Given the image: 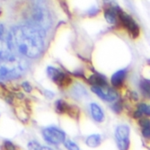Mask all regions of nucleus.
<instances>
[{"mask_svg":"<svg viewBox=\"0 0 150 150\" xmlns=\"http://www.w3.org/2000/svg\"><path fill=\"white\" fill-rule=\"evenodd\" d=\"M29 25L42 32L50 25V16L48 11L40 5H34L27 13Z\"/></svg>","mask_w":150,"mask_h":150,"instance_id":"nucleus-3","label":"nucleus"},{"mask_svg":"<svg viewBox=\"0 0 150 150\" xmlns=\"http://www.w3.org/2000/svg\"><path fill=\"white\" fill-rule=\"evenodd\" d=\"M7 43L9 49L28 58L40 55L44 46L42 32L30 25L13 28L7 37Z\"/></svg>","mask_w":150,"mask_h":150,"instance_id":"nucleus-1","label":"nucleus"},{"mask_svg":"<svg viewBox=\"0 0 150 150\" xmlns=\"http://www.w3.org/2000/svg\"><path fill=\"white\" fill-rule=\"evenodd\" d=\"M75 95L77 97V98H82V97H84V96H86V89L83 87V86H76V89H75V92H74Z\"/></svg>","mask_w":150,"mask_h":150,"instance_id":"nucleus-23","label":"nucleus"},{"mask_svg":"<svg viewBox=\"0 0 150 150\" xmlns=\"http://www.w3.org/2000/svg\"><path fill=\"white\" fill-rule=\"evenodd\" d=\"M91 90L93 93H95L97 96L103 100L104 102L112 103L119 98V93L118 90L113 88L110 86H92Z\"/></svg>","mask_w":150,"mask_h":150,"instance_id":"nucleus-9","label":"nucleus"},{"mask_svg":"<svg viewBox=\"0 0 150 150\" xmlns=\"http://www.w3.org/2000/svg\"><path fill=\"white\" fill-rule=\"evenodd\" d=\"M136 109L144 116V117H148L150 118V104L141 102L138 103L136 105Z\"/></svg>","mask_w":150,"mask_h":150,"instance_id":"nucleus-16","label":"nucleus"},{"mask_svg":"<svg viewBox=\"0 0 150 150\" xmlns=\"http://www.w3.org/2000/svg\"><path fill=\"white\" fill-rule=\"evenodd\" d=\"M63 144L67 150H80V147L77 146V144L70 139H66Z\"/></svg>","mask_w":150,"mask_h":150,"instance_id":"nucleus-20","label":"nucleus"},{"mask_svg":"<svg viewBox=\"0 0 150 150\" xmlns=\"http://www.w3.org/2000/svg\"><path fill=\"white\" fill-rule=\"evenodd\" d=\"M118 18L122 28L128 33V34L132 39H137L139 37L140 28L138 23L133 19L130 15L125 13L123 10L120 9L118 13Z\"/></svg>","mask_w":150,"mask_h":150,"instance_id":"nucleus-4","label":"nucleus"},{"mask_svg":"<svg viewBox=\"0 0 150 150\" xmlns=\"http://www.w3.org/2000/svg\"><path fill=\"white\" fill-rule=\"evenodd\" d=\"M28 149L29 150H43V146L40 145L39 142L35 141V140H32L30 142H28Z\"/></svg>","mask_w":150,"mask_h":150,"instance_id":"nucleus-21","label":"nucleus"},{"mask_svg":"<svg viewBox=\"0 0 150 150\" xmlns=\"http://www.w3.org/2000/svg\"><path fill=\"white\" fill-rule=\"evenodd\" d=\"M120 8L116 6H109L105 8L103 16L106 22L110 24H116L119 21L118 13Z\"/></svg>","mask_w":150,"mask_h":150,"instance_id":"nucleus-12","label":"nucleus"},{"mask_svg":"<svg viewBox=\"0 0 150 150\" xmlns=\"http://www.w3.org/2000/svg\"><path fill=\"white\" fill-rule=\"evenodd\" d=\"M112 110L114 113L116 114H120L122 112H123V109H124V103H123V101L121 99L118 98L116 101L112 102V104L111 106Z\"/></svg>","mask_w":150,"mask_h":150,"instance_id":"nucleus-18","label":"nucleus"},{"mask_svg":"<svg viewBox=\"0 0 150 150\" xmlns=\"http://www.w3.org/2000/svg\"><path fill=\"white\" fill-rule=\"evenodd\" d=\"M26 67L25 60L18 56L0 55V80H10L21 76Z\"/></svg>","mask_w":150,"mask_h":150,"instance_id":"nucleus-2","label":"nucleus"},{"mask_svg":"<svg viewBox=\"0 0 150 150\" xmlns=\"http://www.w3.org/2000/svg\"><path fill=\"white\" fill-rule=\"evenodd\" d=\"M116 144L120 150H129L130 146V129L127 124H120L114 131Z\"/></svg>","mask_w":150,"mask_h":150,"instance_id":"nucleus-6","label":"nucleus"},{"mask_svg":"<svg viewBox=\"0 0 150 150\" xmlns=\"http://www.w3.org/2000/svg\"><path fill=\"white\" fill-rule=\"evenodd\" d=\"M42 137L50 145L59 146L63 144L67 139V134L61 129L55 126H49L42 129Z\"/></svg>","mask_w":150,"mask_h":150,"instance_id":"nucleus-5","label":"nucleus"},{"mask_svg":"<svg viewBox=\"0 0 150 150\" xmlns=\"http://www.w3.org/2000/svg\"><path fill=\"white\" fill-rule=\"evenodd\" d=\"M128 69H121L117 70L111 76V85L116 90L121 89L124 86L125 81L128 76Z\"/></svg>","mask_w":150,"mask_h":150,"instance_id":"nucleus-10","label":"nucleus"},{"mask_svg":"<svg viewBox=\"0 0 150 150\" xmlns=\"http://www.w3.org/2000/svg\"><path fill=\"white\" fill-rule=\"evenodd\" d=\"M138 124L142 128H150V119L148 117H142L139 120H138Z\"/></svg>","mask_w":150,"mask_h":150,"instance_id":"nucleus-22","label":"nucleus"},{"mask_svg":"<svg viewBox=\"0 0 150 150\" xmlns=\"http://www.w3.org/2000/svg\"><path fill=\"white\" fill-rule=\"evenodd\" d=\"M0 150H21V148L11 140L5 139L0 145Z\"/></svg>","mask_w":150,"mask_h":150,"instance_id":"nucleus-17","label":"nucleus"},{"mask_svg":"<svg viewBox=\"0 0 150 150\" xmlns=\"http://www.w3.org/2000/svg\"><path fill=\"white\" fill-rule=\"evenodd\" d=\"M22 87H23V89L26 93H30V92H32V90H33V87H32L31 84H29L28 82H23V83L22 84Z\"/></svg>","mask_w":150,"mask_h":150,"instance_id":"nucleus-25","label":"nucleus"},{"mask_svg":"<svg viewBox=\"0 0 150 150\" xmlns=\"http://www.w3.org/2000/svg\"><path fill=\"white\" fill-rule=\"evenodd\" d=\"M139 89L145 97L150 99V79H141L139 82Z\"/></svg>","mask_w":150,"mask_h":150,"instance_id":"nucleus-15","label":"nucleus"},{"mask_svg":"<svg viewBox=\"0 0 150 150\" xmlns=\"http://www.w3.org/2000/svg\"><path fill=\"white\" fill-rule=\"evenodd\" d=\"M47 72L50 78L60 88H67L72 84V78L69 75L55 67H49Z\"/></svg>","mask_w":150,"mask_h":150,"instance_id":"nucleus-7","label":"nucleus"},{"mask_svg":"<svg viewBox=\"0 0 150 150\" xmlns=\"http://www.w3.org/2000/svg\"><path fill=\"white\" fill-rule=\"evenodd\" d=\"M54 108H55L56 112L59 115L69 116L75 120H77L80 116V111L78 108L65 100H57L54 104Z\"/></svg>","mask_w":150,"mask_h":150,"instance_id":"nucleus-8","label":"nucleus"},{"mask_svg":"<svg viewBox=\"0 0 150 150\" xmlns=\"http://www.w3.org/2000/svg\"><path fill=\"white\" fill-rule=\"evenodd\" d=\"M89 110H90V114L92 119L97 122V123H103L105 120V114L103 109L99 104L96 103H92L89 105Z\"/></svg>","mask_w":150,"mask_h":150,"instance_id":"nucleus-11","label":"nucleus"},{"mask_svg":"<svg viewBox=\"0 0 150 150\" xmlns=\"http://www.w3.org/2000/svg\"><path fill=\"white\" fill-rule=\"evenodd\" d=\"M43 150H53L52 148H50V147H47V146H44L43 147Z\"/></svg>","mask_w":150,"mask_h":150,"instance_id":"nucleus-26","label":"nucleus"},{"mask_svg":"<svg viewBox=\"0 0 150 150\" xmlns=\"http://www.w3.org/2000/svg\"><path fill=\"white\" fill-rule=\"evenodd\" d=\"M102 144V136L100 134L89 135L86 139V145L89 147L94 148Z\"/></svg>","mask_w":150,"mask_h":150,"instance_id":"nucleus-14","label":"nucleus"},{"mask_svg":"<svg viewBox=\"0 0 150 150\" xmlns=\"http://www.w3.org/2000/svg\"><path fill=\"white\" fill-rule=\"evenodd\" d=\"M141 135L145 139L150 140V128H142L140 129Z\"/></svg>","mask_w":150,"mask_h":150,"instance_id":"nucleus-24","label":"nucleus"},{"mask_svg":"<svg viewBox=\"0 0 150 150\" xmlns=\"http://www.w3.org/2000/svg\"><path fill=\"white\" fill-rule=\"evenodd\" d=\"M87 82L91 86H104L109 85L107 78L100 73H93L87 79Z\"/></svg>","mask_w":150,"mask_h":150,"instance_id":"nucleus-13","label":"nucleus"},{"mask_svg":"<svg viewBox=\"0 0 150 150\" xmlns=\"http://www.w3.org/2000/svg\"><path fill=\"white\" fill-rule=\"evenodd\" d=\"M4 28L2 25H0V55H3V54H6L4 52V47L5 45H8V43H6L5 40V33H4Z\"/></svg>","mask_w":150,"mask_h":150,"instance_id":"nucleus-19","label":"nucleus"}]
</instances>
